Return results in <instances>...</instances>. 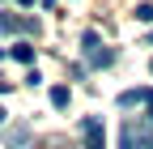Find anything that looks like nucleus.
Listing matches in <instances>:
<instances>
[{
  "instance_id": "nucleus-1",
  "label": "nucleus",
  "mask_w": 153,
  "mask_h": 149,
  "mask_svg": "<svg viewBox=\"0 0 153 149\" xmlns=\"http://www.w3.org/2000/svg\"><path fill=\"white\" fill-rule=\"evenodd\" d=\"M119 149H153V124H136V119H128L119 128Z\"/></svg>"
},
{
  "instance_id": "nucleus-2",
  "label": "nucleus",
  "mask_w": 153,
  "mask_h": 149,
  "mask_svg": "<svg viewBox=\"0 0 153 149\" xmlns=\"http://www.w3.org/2000/svg\"><path fill=\"white\" fill-rule=\"evenodd\" d=\"M81 136H85V149H106V132H102V119L98 115H85L81 119Z\"/></svg>"
},
{
  "instance_id": "nucleus-3",
  "label": "nucleus",
  "mask_w": 153,
  "mask_h": 149,
  "mask_svg": "<svg viewBox=\"0 0 153 149\" xmlns=\"http://www.w3.org/2000/svg\"><path fill=\"white\" fill-rule=\"evenodd\" d=\"M153 98V89H123L119 94V107L128 111V107H140V102H149Z\"/></svg>"
},
{
  "instance_id": "nucleus-4",
  "label": "nucleus",
  "mask_w": 153,
  "mask_h": 149,
  "mask_svg": "<svg viewBox=\"0 0 153 149\" xmlns=\"http://www.w3.org/2000/svg\"><path fill=\"white\" fill-rule=\"evenodd\" d=\"M89 64H94V68H111V64H115V51H111V47H94V51H89Z\"/></svg>"
},
{
  "instance_id": "nucleus-5",
  "label": "nucleus",
  "mask_w": 153,
  "mask_h": 149,
  "mask_svg": "<svg viewBox=\"0 0 153 149\" xmlns=\"http://www.w3.org/2000/svg\"><path fill=\"white\" fill-rule=\"evenodd\" d=\"M4 141H9V149L26 145V141H30V128H9V132H4Z\"/></svg>"
},
{
  "instance_id": "nucleus-6",
  "label": "nucleus",
  "mask_w": 153,
  "mask_h": 149,
  "mask_svg": "<svg viewBox=\"0 0 153 149\" xmlns=\"http://www.w3.org/2000/svg\"><path fill=\"white\" fill-rule=\"evenodd\" d=\"M22 30V17H13V13H0V34H17Z\"/></svg>"
},
{
  "instance_id": "nucleus-7",
  "label": "nucleus",
  "mask_w": 153,
  "mask_h": 149,
  "mask_svg": "<svg viewBox=\"0 0 153 149\" xmlns=\"http://www.w3.org/2000/svg\"><path fill=\"white\" fill-rule=\"evenodd\" d=\"M9 55H13V60H22V64H30V60H34V47H30V43H17Z\"/></svg>"
},
{
  "instance_id": "nucleus-8",
  "label": "nucleus",
  "mask_w": 153,
  "mask_h": 149,
  "mask_svg": "<svg viewBox=\"0 0 153 149\" xmlns=\"http://www.w3.org/2000/svg\"><path fill=\"white\" fill-rule=\"evenodd\" d=\"M94 47H102V43H98V30H85V34H81V51L89 55Z\"/></svg>"
},
{
  "instance_id": "nucleus-9",
  "label": "nucleus",
  "mask_w": 153,
  "mask_h": 149,
  "mask_svg": "<svg viewBox=\"0 0 153 149\" xmlns=\"http://www.w3.org/2000/svg\"><path fill=\"white\" fill-rule=\"evenodd\" d=\"M51 107H68V89H64V85L51 89Z\"/></svg>"
},
{
  "instance_id": "nucleus-10",
  "label": "nucleus",
  "mask_w": 153,
  "mask_h": 149,
  "mask_svg": "<svg viewBox=\"0 0 153 149\" xmlns=\"http://www.w3.org/2000/svg\"><path fill=\"white\" fill-rule=\"evenodd\" d=\"M136 17H140V22H153V4H140V9H136Z\"/></svg>"
},
{
  "instance_id": "nucleus-11",
  "label": "nucleus",
  "mask_w": 153,
  "mask_h": 149,
  "mask_svg": "<svg viewBox=\"0 0 153 149\" xmlns=\"http://www.w3.org/2000/svg\"><path fill=\"white\" fill-rule=\"evenodd\" d=\"M145 107H149V115H145V119H149V124H153V98H149V102H145Z\"/></svg>"
},
{
  "instance_id": "nucleus-12",
  "label": "nucleus",
  "mask_w": 153,
  "mask_h": 149,
  "mask_svg": "<svg viewBox=\"0 0 153 149\" xmlns=\"http://www.w3.org/2000/svg\"><path fill=\"white\" fill-rule=\"evenodd\" d=\"M0 128H4V107H0Z\"/></svg>"
},
{
  "instance_id": "nucleus-13",
  "label": "nucleus",
  "mask_w": 153,
  "mask_h": 149,
  "mask_svg": "<svg viewBox=\"0 0 153 149\" xmlns=\"http://www.w3.org/2000/svg\"><path fill=\"white\" fill-rule=\"evenodd\" d=\"M149 47H153V34H149Z\"/></svg>"
},
{
  "instance_id": "nucleus-14",
  "label": "nucleus",
  "mask_w": 153,
  "mask_h": 149,
  "mask_svg": "<svg viewBox=\"0 0 153 149\" xmlns=\"http://www.w3.org/2000/svg\"><path fill=\"white\" fill-rule=\"evenodd\" d=\"M51 149H60V145H51Z\"/></svg>"
}]
</instances>
